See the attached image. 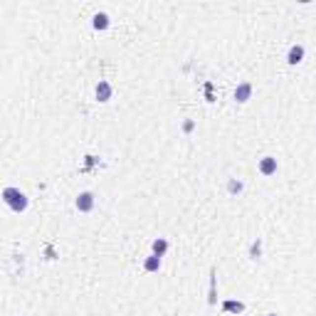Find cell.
<instances>
[{"label":"cell","instance_id":"cell-1","mask_svg":"<svg viewBox=\"0 0 316 316\" xmlns=\"http://www.w3.org/2000/svg\"><path fill=\"white\" fill-rule=\"evenodd\" d=\"M3 203H5L13 213H25V210H28V205H30L28 195H25L20 188H13V186L3 188Z\"/></svg>","mask_w":316,"mask_h":316},{"label":"cell","instance_id":"cell-2","mask_svg":"<svg viewBox=\"0 0 316 316\" xmlns=\"http://www.w3.org/2000/svg\"><path fill=\"white\" fill-rule=\"evenodd\" d=\"M74 205H77L79 213H92V210H94V193H92V190H82V193L77 195Z\"/></svg>","mask_w":316,"mask_h":316},{"label":"cell","instance_id":"cell-3","mask_svg":"<svg viewBox=\"0 0 316 316\" xmlns=\"http://www.w3.org/2000/svg\"><path fill=\"white\" fill-rule=\"evenodd\" d=\"M94 96H96V101L106 104V101H109V99L114 96V87H111V82L101 79V82L96 84V89H94Z\"/></svg>","mask_w":316,"mask_h":316},{"label":"cell","instance_id":"cell-4","mask_svg":"<svg viewBox=\"0 0 316 316\" xmlns=\"http://www.w3.org/2000/svg\"><path fill=\"white\" fill-rule=\"evenodd\" d=\"M259 173L262 176H274L277 173V158L274 156H264L259 161Z\"/></svg>","mask_w":316,"mask_h":316},{"label":"cell","instance_id":"cell-5","mask_svg":"<svg viewBox=\"0 0 316 316\" xmlns=\"http://www.w3.org/2000/svg\"><path fill=\"white\" fill-rule=\"evenodd\" d=\"M250 96H252V84H250V82L237 84V89H235V101H237V104H245V101H250Z\"/></svg>","mask_w":316,"mask_h":316},{"label":"cell","instance_id":"cell-6","mask_svg":"<svg viewBox=\"0 0 316 316\" xmlns=\"http://www.w3.org/2000/svg\"><path fill=\"white\" fill-rule=\"evenodd\" d=\"M304 55H306L304 45H291L289 52H286V62H289V64H299V62L304 60Z\"/></svg>","mask_w":316,"mask_h":316},{"label":"cell","instance_id":"cell-7","mask_svg":"<svg viewBox=\"0 0 316 316\" xmlns=\"http://www.w3.org/2000/svg\"><path fill=\"white\" fill-rule=\"evenodd\" d=\"M215 286H218V272L213 269V272H210V289H208V304H210V306L218 304V289H215Z\"/></svg>","mask_w":316,"mask_h":316},{"label":"cell","instance_id":"cell-8","mask_svg":"<svg viewBox=\"0 0 316 316\" xmlns=\"http://www.w3.org/2000/svg\"><path fill=\"white\" fill-rule=\"evenodd\" d=\"M143 269H146V272H158V269H161V257L151 252V254L143 259Z\"/></svg>","mask_w":316,"mask_h":316},{"label":"cell","instance_id":"cell-9","mask_svg":"<svg viewBox=\"0 0 316 316\" xmlns=\"http://www.w3.org/2000/svg\"><path fill=\"white\" fill-rule=\"evenodd\" d=\"M222 311H227V314H242L245 311V304L242 301H235V299H227V301H222Z\"/></svg>","mask_w":316,"mask_h":316},{"label":"cell","instance_id":"cell-10","mask_svg":"<svg viewBox=\"0 0 316 316\" xmlns=\"http://www.w3.org/2000/svg\"><path fill=\"white\" fill-rule=\"evenodd\" d=\"M92 25H94V30H106V28L111 25V20H109L106 13H96V15L92 18Z\"/></svg>","mask_w":316,"mask_h":316},{"label":"cell","instance_id":"cell-11","mask_svg":"<svg viewBox=\"0 0 316 316\" xmlns=\"http://www.w3.org/2000/svg\"><path fill=\"white\" fill-rule=\"evenodd\" d=\"M151 250H153V254H158V257H163V254L168 252V240H163V237H158V240H153Z\"/></svg>","mask_w":316,"mask_h":316},{"label":"cell","instance_id":"cell-12","mask_svg":"<svg viewBox=\"0 0 316 316\" xmlns=\"http://www.w3.org/2000/svg\"><path fill=\"white\" fill-rule=\"evenodd\" d=\"M262 257V240H254L250 245V259H259Z\"/></svg>","mask_w":316,"mask_h":316},{"label":"cell","instance_id":"cell-13","mask_svg":"<svg viewBox=\"0 0 316 316\" xmlns=\"http://www.w3.org/2000/svg\"><path fill=\"white\" fill-rule=\"evenodd\" d=\"M242 188H245V186H242V181H237V178H230V183H227V190H230L232 195H240V193H242Z\"/></svg>","mask_w":316,"mask_h":316},{"label":"cell","instance_id":"cell-14","mask_svg":"<svg viewBox=\"0 0 316 316\" xmlns=\"http://www.w3.org/2000/svg\"><path fill=\"white\" fill-rule=\"evenodd\" d=\"M193 128H195V121H193V119H186V121H183V131H186V133H190Z\"/></svg>","mask_w":316,"mask_h":316},{"label":"cell","instance_id":"cell-15","mask_svg":"<svg viewBox=\"0 0 316 316\" xmlns=\"http://www.w3.org/2000/svg\"><path fill=\"white\" fill-rule=\"evenodd\" d=\"M267 316H279V314H267Z\"/></svg>","mask_w":316,"mask_h":316}]
</instances>
